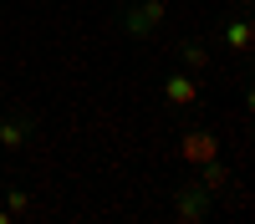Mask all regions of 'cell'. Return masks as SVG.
Masks as SVG:
<instances>
[{"label": "cell", "mask_w": 255, "mask_h": 224, "mask_svg": "<svg viewBox=\"0 0 255 224\" xmlns=\"http://www.w3.org/2000/svg\"><path fill=\"white\" fill-rule=\"evenodd\" d=\"M158 20H163V0H143V5L128 15V31H133V36H148Z\"/></svg>", "instance_id": "obj_1"}, {"label": "cell", "mask_w": 255, "mask_h": 224, "mask_svg": "<svg viewBox=\"0 0 255 224\" xmlns=\"http://www.w3.org/2000/svg\"><path fill=\"white\" fill-rule=\"evenodd\" d=\"M163 97L174 102V107H189V102L199 97V81H194V76H168V87H163Z\"/></svg>", "instance_id": "obj_2"}, {"label": "cell", "mask_w": 255, "mask_h": 224, "mask_svg": "<svg viewBox=\"0 0 255 224\" xmlns=\"http://www.w3.org/2000/svg\"><path fill=\"white\" fill-rule=\"evenodd\" d=\"M184 158L189 163H209L215 158V138L209 133H184Z\"/></svg>", "instance_id": "obj_3"}, {"label": "cell", "mask_w": 255, "mask_h": 224, "mask_svg": "<svg viewBox=\"0 0 255 224\" xmlns=\"http://www.w3.org/2000/svg\"><path fill=\"white\" fill-rule=\"evenodd\" d=\"M209 209V189H184L179 194V219H199Z\"/></svg>", "instance_id": "obj_4"}, {"label": "cell", "mask_w": 255, "mask_h": 224, "mask_svg": "<svg viewBox=\"0 0 255 224\" xmlns=\"http://www.w3.org/2000/svg\"><path fill=\"white\" fill-rule=\"evenodd\" d=\"M225 178H230V173H225V163H215V158H209V163H204V189H209V194H215V189H225Z\"/></svg>", "instance_id": "obj_5"}, {"label": "cell", "mask_w": 255, "mask_h": 224, "mask_svg": "<svg viewBox=\"0 0 255 224\" xmlns=\"http://www.w3.org/2000/svg\"><path fill=\"white\" fill-rule=\"evenodd\" d=\"M0 143H5V148H20V143H26V128H20V122H0Z\"/></svg>", "instance_id": "obj_6"}, {"label": "cell", "mask_w": 255, "mask_h": 224, "mask_svg": "<svg viewBox=\"0 0 255 224\" xmlns=\"http://www.w3.org/2000/svg\"><path fill=\"white\" fill-rule=\"evenodd\" d=\"M225 41H230L235 51H245V46H250V26H245V20H235V26L225 31Z\"/></svg>", "instance_id": "obj_7"}, {"label": "cell", "mask_w": 255, "mask_h": 224, "mask_svg": "<svg viewBox=\"0 0 255 224\" xmlns=\"http://www.w3.org/2000/svg\"><path fill=\"white\" fill-rule=\"evenodd\" d=\"M26 209H31V199H26V194H10V204H5V214L15 219V214H26Z\"/></svg>", "instance_id": "obj_8"}, {"label": "cell", "mask_w": 255, "mask_h": 224, "mask_svg": "<svg viewBox=\"0 0 255 224\" xmlns=\"http://www.w3.org/2000/svg\"><path fill=\"white\" fill-rule=\"evenodd\" d=\"M0 122H5V112H0Z\"/></svg>", "instance_id": "obj_9"}]
</instances>
